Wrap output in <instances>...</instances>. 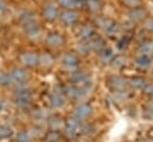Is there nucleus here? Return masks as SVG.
Instances as JSON below:
<instances>
[{
    "mask_svg": "<svg viewBox=\"0 0 153 142\" xmlns=\"http://www.w3.org/2000/svg\"><path fill=\"white\" fill-rule=\"evenodd\" d=\"M38 63H41L44 67H49L54 63V57L48 53H43L38 56Z\"/></svg>",
    "mask_w": 153,
    "mask_h": 142,
    "instance_id": "412c9836",
    "label": "nucleus"
},
{
    "mask_svg": "<svg viewBox=\"0 0 153 142\" xmlns=\"http://www.w3.org/2000/svg\"><path fill=\"white\" fill-rule=\"evenodd\" d=\"M32 19H33V17H32V13H31V12H24V13L20 16V20H22L24 24L31 23Z\"/></svg>",
    "mask_w": 153,
    "mask_h": 142,
    "instance_id": "2f4dec72",
    "label": "nucleus"
},
{
    "mask_svg": "<svg viewBox=\"0 0 153 142\" xmlns=\"http://www.w3.org/2000/svg\"><path fill=\"white\" fill-rule=\"evenodd\" d=\"M104 44L105 42L100 38V37H92L90 43H88V47H90V50H94V51H100L104 49Z\"/></svg>",
    "mask_w": 153,
    "mask_h": 142,
    "instance_id": "dca6fc26",
    "label": "nucleus"
},
{
    "mask_svg": "<svg viewBox=\"0 0 153 142\" xmlns=\"http://www.w3.org/2000/svg\"><path fill=\"white\" fill-rule=\"evenodd\" d=\"M17 141L18 142H29L30 141V136L27 135V132L25 131H22L17 135Z\"/></svg>",
    "mask_w": 153,
    "mask_h": 142,
    "instance_id": "72a5a7b5",
    "label": "nucleus"
},
{
    "mask_svg": "<svg viewBox=\"0 0 153 142\" xmlns=\"http://www.w3.org/2000/svg\"><path fill=\"white\" fill-rule=\"evenodd\" d=\"M65 42V38L59 32H51L45 37V43L50 47H60Z\"/></svg>",
    "mask_w": 153,
    "mask_h": 142,
    "instance_id": "0eeeda50",
    "label": "nucleus"
},
{
    "mask_svg": "<svg viewBox=\"0 0 153 142\" xmlns=\"http://www.w3.org/2000/svg\"><path fill=\"white\" fill-rule=\"evenodd\" d=\"M50 101H51V105L54 107H61V106L65 105V99H63V97L60 93H56V94L51 95Z\"/></svg>",
    "mask_w": 153,
    "mask_h": 142,
    "instance_id": "5701e85b",
    "label": "nucleus"
},
{
    "mask_svg": "<svg viewBox=\"0 0 153 142\" xmlns=\"http://www.w3.org/2000/svg\"><path fill=\"white\" fill-rule=\"evenodd\" d=\"M62 64L66 66L67 68H74L78 66L79 63V58L76 57L75 54H72V53H67L62 56Z\"/></svg>",
    "mask_w": 153,
    "mask_h": 142,
    "instance_id": "1a4fd4ad",
    "label": "nucleus"
},
{
    "mask_svg": "<svg viewBox=\"0 0 153 142\" xmlns=\"http://www.w3.org/2000/svg\"><path fill=\"white\" fill-rule=\"evenodd\" d=\"M137 142H148V141H147L146 138H140V140H139Z\"/></svg>",
    "mask_w": 153,
    "mask_h": 142,
    "instance_id": "58836bf2",
    "label": "nucleus"
},
{
    "mask_svg": "<svg viewBox=\"0 0 153 142\" xmlns=\"http://www.w3.org/2000/svg\"><path fill=\"white\" fill-rule=\"evenodd\" d=\"M109 85L111 88H114L115 91H118V89H123L124 85H126V80L118 75H114L109 79Z\"/></svg>",
    "mask_w": 153,
    "mask_h": 142,
    "instance_id": "4468645a",
    "label": "nucleus"
},
{
    "mask_svg": "<svg viewBox=\"0 0 153 142\" xmlns=\"http://www.w3.org/2000/svg\"><path fill=\"white\" fill-rule=\"evenodd\" d=\"M143 92L146 94H153V84H146L143 86Z\"/></svg>",
    "mask_w": 153,
    "mask_h": 142,
    "instance_id": "f704fd0d",
    "label": "nucleus"
},
{
    "mask_svg": "<svg viewBox=\"0 0 153 142\" xmlns=\"http://www.w3.org/2000/svg\"><path fill=\"white\" fill-rule=\"evenodd\" d=\"M62 121H61V118L60 117H56V116H53V117H50V119H49V125H50V128L51 129H54V130H57L60 126H62Z\"/></svg>",
    "mask_w": 153,
    "mask_h": 142,
    "instance_id": "393cba45",
    "label": "nucleus"
},
{
    "mask_svg": "<svg viewBox=\"0 0 153 142\" xmlns=\"http://www.w3.org/2000/svg\"><path fill=\"white\" fill-rule=\"evenodd\" d=\"M65 129L68 132V135H75L78 130H80V121L76 117H69L66 119L65 123Z\"/></svg>",
    "mask_w": 153,
    "mask_h": 142,
    "instance_id": "20e7f679",
    "label": "nucleus"
},
{
    "mask_svg": "<svg viewBox=\"0 0 153 142\" xmlns=\"http://www.w3.org/2000/svg\"><path fill=\"white\" fill-rule=\"evenodd\" d=\"M76 51H78L79 54H81V55H87L88 51H90V47H88L87 43H85V41H82L81 43L78 44V47H76Z\"/></svg>",
    "mask_w": 153,
    "mask_h": 142,
    "instance_id": "cd10ccee",
    "label": "nucleus"
},
{
    "mask_svg": "<svg viewBox=\"0 0 153 142\" xmlns=\"http://www.w3.org/2000/svg\"><path fill=\"white\" fill-rule=\"evenodd\" d=\"M71 80H72L73 82H85V84H88V82H90L88 76H87L84 72H81V70H75V72H73L72 75H71Z\"/></svg>",
    "mask_w": 153,
    "mask_h": 142,
    "instance_id": "f3484780",
    "label": "nucleus"
},
{
    "mask_svg": "<svg viewBox=\"0 0 153 142\" xmlns=\"http://www.w3.org/2000/svg\"><path fill=\"white\" fill-rule=\"evenodd\" d=\"M129 85L133 87V88H143V86L146 85V81L143 78H140V76H134L129 80Z\"/></svg>",
    "mask_w": 153,
    "mask_h": 142,
    "instance_id": "4be33fe9",
    "label": "nucleus"
},
{
    "mask_svg": "<svg viewBox=\"0 0 153 142\" xmlns=\"http://www.w3.org/2000/svg\"><path fill=\"white\" fill-rule=\"evenodd\" d=\"M148 107H149V110H152V111H153V99H152V100H149V103H148Z\"/></svg>",
    "mask_w": 153,
    "mask_h": 142,
    "instance_id": "4c0bfd02",
    "label": "nucleus"
},
{
    "mask_svg": "<svg viewBox=\"0 0 153 142\" xmlns=\"http://www.w3.org/2000/svg\"><path fill=\"white\" fill-rule=\"evenodd\" d=\"M57 2L63 8H73V7H75L78 5L76 0H57Z\"/></svg>",
    "mask_w": 153,
    "mask_h": 142,
    "instance_id": "bb28decb",
    "label": "nucleus"
},
{
    "mask_svg": "<svg viewBox=\"0 0 153 142\" xmlns=\"http://www.w3.org/2000/svg\"><path fill=\"white\" fill-rule=\"evenodd\" d=\"M19 58H20V62L27 67H35L38 63V56L35 53H30V51L23 53Z\"/></svg>",
    "mask_w": 153,
    "mask_h": 142,
    "instance_id": "423d86ee",
    "label": "nucleus"
},
{
    "mask_svg": "<svg viewBox=\"0 0 153 142\" xmlns=\"http://www.w3.org/2000/svg\"><path fill=\"white\" fill-rule=\"evenodd\" d=\"M127 45H128V38H127V37H123L121 41H118V45H117V47H118L120 49L126 48Z\"/></svg>",
    "mask_w": 153,
    "mask_h": 142,
    "instance_id": "c9c22d12",
    "label": "nucleus"
},
{
    "mask_svg": "<svg viewBox=\"0 0 153 142\" xmlns=\"http://www.w3.org/2000/svg\"><path fill=\"white\" fill-rule=\"evenodd\" d=\"M143 27L148 31H153V17H148V18H145V21H143Z\"/></svg>",
    "mask_w": 153,
    "mask_h": 142,
    "instance_id": "473e14b6",
    "label": "nucleus"
},
{
    "mask_svg": "<svg viewBox=\"0 0 153 142\" xmlns=\"http://www.w3.org/2000/svg\"><path fill=\"white\" fill-rule=\"evenodd\" d=\"M59 14H60V12H59L57 7L55 5H53V4H47L43 7V10H42L43 18L47 19V20H49V21H53L56 18H59Z\"/></svg>",
    "mask_w": 153,
    "mask_h": 142,
    "instance_id": "f03ea898",
    "label": "nucleus"
},
{
    "mask_svg": "<svg viewBox=\"0 0 153 142\" xmlns=\"http://www.w3.org/2000/svg\"><path fill=\"white\" fill-rule=\"evenodd\" d=\"M61 21L63 25L66 26H71V25H74L76 21H78V12L74 11L73 8H65L60 14H59Z\"/></svg>",
    "mask_w": 153,
    "mask_h": 142,
    "instance_id": "f257e3e1",
    "label": "nucleus"
},
{
    "mask_svg": "<svg viewBox=\"0 0 153 142\" xmlns=\"http://www.w3.org/2000/svg\"><path fill=\"white\" fill-rule=\"evenodd\" d=\"M121 2H122L124 6L133 8V7L139 6V5H140V2H141V0H121Z\"/></svg>",
    "mask_w": 153,
    "mask_h": 142,
    "instance_id": "7c9ffc66",
    "label": "nucleus"
},
{
    "mask_svg": "<svg viewBox=\"0 0 153 142\" xmlns=\"http://www.w3.org/2000/svg\"><path fill=\"white\" fill-rule=\"evenodd\" d=\"M2 106H4V103H2V100H0V111L2 110Z\"/></svg>",
    "mask_w": 153,
    "mask_h": 142,
    "instance_id": "ea45409f",
    "label": "nucleus"
},
{
    "mask_svg": "<svg viewBox=\"0 0 153 142\" xmlns=\"http://www.w3.org/2000/svg\"><path fill=\"white\" fill-rule=\"evenodd\" d=\"M11 135H12V129H11L10 126H6V125L0 126V137H1V138L10 137Z\"/></svg>",
    "mask_w": 153,
    "mask_h": 142,
    "instance_id": "c756f323",
    "label": "nucleus"
},
{
    "mask_svg": "<svg viewBox=\"0 0 153 142\" xmlns=\"http://www.w3.org/2000/svg\"><path fill=\"white\" fill-rule=\"evenodd\" d=\"M73 113H74V117L79 118V119H85V118H87L92 113V107L87 103H84V104L78 105L74 109Z\"/></svg>",
    "mask_w": 153,
    "mask_h": 142,
    "instance_id": "7ed1b4c3",
    "label": "nucleus"
},
{
    "mask_svg": "<svg viewBox=\"0 0 153 142\" xmlns=\"http://www.w3.org/2000/svg\"><path fill=\"white\" fill-rule=\"evenodd\" d=\"M5 8V2H4V0H0V11H2Z\"/></svg>",
    "mask_w": 153,
    "mask_h": 142,
    "instance_id": "e433bc0d",
    "label": "nucleus"
},
{
    "mask_svg": "<svg viewBox=\"0 0 153 142\" xmlns=\"http://www.w3.org/2000/svg\"><path fill=\"white\" fill-rule=\"evenodd\" d=\"M12 80L13 79H12L11 74H8V73H0V85H4V86L10 85Z\"/></svg>",
    "mask_w": 153,
    "mask_h": 142,
    "instance_id": "c85d7f7f",
    "label": "nucleus"
},
{
    "mask_svg": "<svg viewBox=\"0 0 153 142\" xmlns=\"http://www.w3.org/2000/svg\"><path fill=\"white\" fill-rule=\"evenodd\" d=\"M86 7H87V10H90L92 12H97L102 7L100 0H86Z\"/></svg>",
    "mask_w": 153,
    "mask_h": 142,
    "instance_id": "b1692460",
    "label": "nucleus"
},
{
    "mask_svg": "<svg viewBox=\"0 0 153 142\" xmlns=\"http://www.w3.org/2000/svg\"><path fill=\"white\" fill-rule=\"evenodd\" d=\"M45 138H47L48 142H56L60 138V134L57 132V130H54L53 129V130H49L45 134Z\"/></svg>",
    "mask_w": 153,
    "mask_h": 142,
    "instance_id": "a878e982",
    "label": "nucleus"
},
{
    "mask_svg": "<svg viewBox=\"0 0 153 142\" xmlns=\"http://www.w3.org/2000/svg\"><path fill=\"white\" fill-rule=\"evenodd\" d=\"M146 16H147L146 8L140 6V5L136 6V7H133L130 10V12H129V18L131 20H134V21H141V20H143L146 18Z\"/></svg>",
    "mask_w": 153,
    "mask_h": 142,
    "instance_id": "39448f33",
    "label": "nucleus"
},
{
    "mask_svg": "<svg viewBox=\"0 0 153 142\" xmlns=\"http://www.w3.org/2000/svg\"><path fill=\"white\" fill-rule=\"evenodd\" d=\"M85 91H86V87L84 88H78V87H68L66 89V93L67 95L71 98V99H80L85 95Z\"/></svg>",
    "mask_w": 153,
    "mask_h": 142,
    "instance_id": "ddd939ff",
    "label": "nucleus"
},
{
    "mask_svg": "<svg viewBox=\"0 0 153 142\" xmlns=\"http://www.w3.org/2000/svg\"><path fill=\"white\" fill-rule=\"evenodd\" d=\"M114 51L111 48H104L103 50H100V54H99V61L103 63V64H106V63H110V61L112 60L114 57Z\"/></svg>",
    "mask_w": 153,
    "mask_h": 142,
    "instance_id": "2eb2a0df",
    "label": "nucleus"
},
{
    "mask_svg": "<svg viewBox=\"0 0 153 142\" xmlns=\"http://www.w3.org/2000/svg\"><path fill=\"white\" fill-rule=\"evenodd\" d=\"M112 24H114V21L111 19L106 18V17H98V18H96V25L99 26L100 29L105 30V31H108Z\"/></svg>",
    "mask_w": 153,
    "mask_h": 142,
    "instance_id": "6ab92c4d",
    "label": "nucleus"
},
{
    "mask_svg": "<svg viewBox=\"0 0 153 142\" xmlns=\"http://www.w3.org/2000/svg\"><path fill=\"white\" fill-rule=\"evenodd\" d=\"M152 63V60L148 55H145V54H140L135 57V64L139 67V68H142V69H146L151 66Z\"/></svg>",
    "mask_w": 153,
    "mask_h": 142,
    "instance_id": "f8f14e48",
    "label": "nucleus"
},
{
    "mask_svg": "<svg viewBox=\"0 0 153 142\" xmlns=\"http://www.w3.org/2000/svg\"><path fill=\"white\" fill-rule=\"evenodd\" d=\"M140 54H145V55H152L153 54V41H145L142 42L139 48H137Z\"/></svg>",
    "mask_w": 153,
    "mask_h": 142,
    "instance_id": "a211bd4d",
    "label": "nucleus"
},
{
    "mask_svg": "<svg viewBox=\"0 0 153 142\" xmlns=\"http://www.w3.org/2000/svg\"><path fill=\"white\" fill-rule=\"evenodd\" d=\"M25 32H26L27 37L35 39V38H38V37H39V35H41V29H39V26H38L37 24H35V23L31 21V23L25 24Z\"/></svg>",
    "mask_w": 153,
    "mask_h": 142,
    "instance_id": "9d476101",
    "label": "nucleus"
},
{
    "mask_svg": "<svg viewBox=\"0 0 153 142\" xmlns=\"http://www.w3.org/2000/svg\"><path fill=\"white\" fill-rule=\"evenodd\" d=\"M11 76H12V79L16 80L17 82L23 84V82H25L26 79H27V73H26V70H25L24 68H22V67H13L12 70H11Z\"/></svg>",
    "mask_w": 153,
    "mask_h": 142,
    "instance_id": "6e6552de",
    "label": "nucleus"
},
{
    "mask_svg": "<svg viewBox=\"0 0 153 142\" xmlns=\"http://www.w3.org/2000/svg\"><path fill=\"white\" fill-rule=\"evenodd\" d=\"M110 63H111V66H112L114 68L120 69V68H122V67L126 66L127 58H126V56H123V55H116V56L112 57V60L110 61Z\"/></svg>",
    "mask_w": 153,
    "mask_h": 142,
    "instance_id": "aec40b11",
    "label": "nucleus"
},
{
    "mask_svg": "<svg viewBox=\"0 0 153 142\" xmlns=\"http://www.w3.org/2000/svg\"><path fill=\"white\" fill-rule=\"evenodd\" d=\"M93 27L91 25H82L80 26V29L78 30V37L81 41H87L91 39L93 37Z\"/></svg>",
    "mask_w": 153,
    "mask_h": 142,
    "instance_id": "9b49d317",
    "label": "nucleus"
}]
</instances>
